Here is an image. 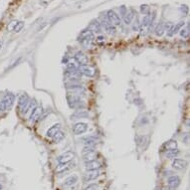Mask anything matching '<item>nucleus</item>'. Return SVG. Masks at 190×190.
I'll use <instances>...</instances> for the list:
<instances>
[{
	"instance_id": "393cba45",
	"label": "nucleus",
	"mask_w": 190,
	"mask_h": 190,
	"mask_svg": "<svg viewBox=\"0 0 190 190\" xmlns=\"http://www.w3.org/2000/svg\"><path fill=\"white\" fill-rule=\"evenodd\" d=\"M64 137H65V134L63 132H61V130H59V132L52 137V140L55 143H58V142H60L61 140H63Z\"/></svg>"
},
{
	"instance_id": "ea45409f",
	"label": "nucleus",
	"mask_w": 190,
	"mask_h": 190,
	"mask_svg": "<svg viewBox=\"0 0 190 190\" xmlns=\"http://www.w3.org/2000/svg\"><path fill=\"white\" fill-rule=\"evenodd\" d=\"M0 49H1V45H0Z\"/></svg>"
},
{
	"instance_id": "c756f323",
	"label": "nucleus",
	"mask_w": 190,
	"mask_h": 190,
	"mask_svg": "<svg viewBox=\"0 0 190 190\" xmlns=\"http://www.w3.org/2000/svg\"><path fill=\"white\" fill-rule=\"evenodd\" d=\"M178 154H179V150H178L177 148L167 150V152H166V156L168 158H174V157H176Z\"/></svg>"
},
{
	"instance_id": "f03ea898",
	"label": "nucleus",
	"mask_w": 190,
	"mask_h": 190,
	"mask_svg": "<svg viewBox=\"0 0 190 190\" xmlns=\"http://www.w3.org/2000/svg\"><path fill=\"white\" fill-rule=\"evenodd\" d=\"M95 39L94 37V33L91 30H85L81 33L80 35V42L84 45L86 48H91L92 47V42Z\"/></svg>"
},
{
	"instance_id": "4468645a",
	"label": "nucleus",
	"mask_w": 190,
	"mask_h": 190,
	"mask_svg": "<svg viewBox=\"0 0 190 190\" xmlns=\"http://www.w3.org/2000/svg\"><path fill=\"white\" fill-rule=\"evenodd\" d=\"M186 165H187L186 161L183 159H180V158H175L173 162H172V167L176 170H182L185 168Z\"/></svg>"
},
{
	"instance_id": "9b49d317",
	"label": "nucleus",
	"mask_w": 190,
	"mask_h": 190,
	"mask_svg": "<svg viewBox=\"0 0 190 190\" xmlns=\"http://www.w3.org/2000/svg\"><path fill=\"white\" fill-rule=\"evenodd\" d=\"M79 72L81 73V75H84L89 78H92L95 76V70L89 66H81L79 69Z\"/></svg>"
},
{
	"instance_id": "cd10ccee",
	"label": "nucleus",
	"mask_w": 190,
	"mask_h": 190,
	"mask_svg": "<svg viewBox=\"0 0 190 190\" xmlns=\"http://www.w3.org/2000/svg\"><path fill=\"white\" fill-rule=\"evenodd\" d=\"M35 107H36V103H35V102H34V101L33 102H29V103H28V104H27V107H26V109L24 110V112H23V113H22V115H27V113H31Z\"/></svg>"
},
{
	"instance_id": "7ed1b4c3",
	"label": "nucleus",
	"mask_w": 190,
	"mask_h": 190,
	"mask_svg": "<svg viewBox=\"0 0 190 190\" xmlns=\"http://www.w3.org/2000/svg\"><path fill=\"white\" fill-rule=\"evenodd\" d=\"M66 89L68 91V93L73 94V95H76L78 97H81L82 95H85L86 93V90L83 86L77 84H67L66 85Z\"/></svg>"
},
{
	"instance_id": "5701e85b",
	"label": "nucleus",
	"mask_w": 190,
	"mask_h": 190,
	"mask_svg": "<svg viewBox=\"0 0 190 190\" xmlns=\"http://www.w3.org/2000/svg\"><path fill=\"white\" fill-rule=\"evenodd\" d=\"M89 117V113H88L86 110H77V113H75L74 115H72V118L73 120H77V118H88Z\"/></svg>"
},
{
	"instance_id": "2eb2a0df",
	"label": "nucleus",
	"mask_w": 190,
	"mask_h": 190,
	"mask_svg": "<svg viewBox=\"0 0 190 190\" xmlns=\"http://www.w3.org/2000/svg\"><path fill=\"white\" fill-rule=\"evenodd\" d=\"M179 184H180V178L176 176V175L170 176L168 179H167V185H168L170 188H176V187L179 186Z\"/></svg>"
},
{
	"instance_id": "1a4fd4ad",
	"label": "nucleus",
	"mask_w": 190,
	"mask_h": 190,
	"mask_svg": "<svg viewBox=\"0 0 190 190\" xmlns=\"http://www.w3.org/2000/svg\"><path fill=\"white\" fill-rule=\"evenodd\" d=\"M43 113V109L41 107H35L30 113V121L31 123H35L39 118H41V115Z\"/></svg>"
},
{
	"instance_id": "72a5a7b5",
	"label": "nucleus",
	"mask_w": 190,
	"mask_h": 190,
	"mask_svg": "<svg viewBox=\"0 0 190 190\" xmlns=\"http://www.w3.org/2000/svg\"><path fill=\"white\" fill-rule=\"evenodd\" d=\"M16 24H17V21H12L9 25H8V30H9V31L14 30V28H15Z\"/></svg>"
},
{
	"instance_id": "dca6fc26",
	"label": "nucleus",
	"mask_w": 190,
	"mask_h": 190,
	"mask_svg": "<svg viewBox=\"0 0 190 190\" xmlns=\"http://www.w3.org/2000/svg\"><path fill=\"white\" fill-rule=\"evenodd\" d=\"M99 175H100L99 169L98 170H88L87 173L85 174V180H86V181L94 180V179H96L97 177H99Z\"/></svg>"
},
{
	"instance_id": "6ab92c4d",
	"label": "nucleus",
	"mask_w": 190,
	"mask_h": 190,
	"mask_svg": "<svg viewBox=\"0 0 190 190\" xmlns=\"http://www.w3.org/2000/svg\"><path fill=\"white\" fill-rule=\"evenodd\" d=\"M101 167V163L96 159L93 161H89L86 162V168L87 170H98Z\"/></svg>"
},
{
	"instance_id": "473e14b6",
	"label": "nucleus",
	"mask_w": 190,
	"mask_h": 190,
	"mask_svg": "<svg viewBox=\"0 0 190 190\" xmlns=\"http://www.w3.org/2000/svg\"><path fill=\"white\" fill-rule=\"evenodd\" d=\"M180 36L182 37V38H184V39L188 38V37H189V30L188 29H181Z\"/></svg>"
},
{
	"instance_id": "ddd939ff",
	"label": "nucleus",
	"mask_w": 190,
	"mask_h": 190,
	"mask_svg": "<svg viewBox=\"0 0 190 190\" xmlns=\"http://www.w3.org/2000/svg\"><path fill=\"white\" fill-rule=\"evenodd\" d=\"M29 98H28L27 95H22L20 98H19V102H18V106H19V109H20V112L21 113H23L24 110L26 109L28 103H29Z\"/></svg>"
},
{
	"instance_id": "b1692460",
	"label": "nucleus",
	"mask_w": 190,
	"mask_h": 190,
	"mask_svg": "<svg viewBox=\"0 0 190 190\" xmlns=\"http://www.w3.org/2000/svg\"><path fill=\"white\" fill-rule=\"evenodd\" d=\"M163 147L166 149V151L167 150H171V149H176L177 148V142L175 140H169V141H167V142L164 143Z\"/></svg>"
},
{
	"instance_id": "f3484780",
	"label": "nucleus",
	"mask_w": 190,
	"mask_h": 190,
	"mask_svg": "<svg viewBox=\"0 0 190 190\" xmlns=\"http://www.w3.org/2000/svg\"><path fill=\"white\" fill-rule=\"evenodd\" d=\"M61 129V124H54V126H52L50 127L49 129L47 130V137H51L52 138L54 135H55L57 132H59V130Z\"/></svg>"
},
{
	"instance_id": "f704fd0d",
	"label": "nucleus",
	"mask_w": 190,
	"mask_h": 190,
	"mask_svg": "<svg viewBox=\"0 0 190 190\" xmlns=\"http://www.w3.org/2000/svg\"><path fill=\"white\" fill-rule=\"evenodd\" d=\"M76 69H77V68H76V65L74 63H69L67 65V70L71 71V70H76Z\"/></svg>"
},
{
	"instance_id": "4be33fe9",
	"label": "nucleus",
	"mask_w": 190,
	"mask_h": 190,
	"mask_svg": "<svg viewBox=\"0 0 190 190\" xmlns=\"http://www.w3.org/2000/svg\"><path fill=\"white\" fill-rule=\"evenodd\" d=\"M103 25H104V29H106L107 32L109 34H110V35H113V34L115 33V27H113V25L110 24L109 21L104 20Z\"/></svg>"
},
{
	"instance_id": "39448f33",
	"label": "nucleus",
	"mask_w": 190,
	"mask_h": 190,
	"mask_svg": "<svg viewBox=\"0 0 190 190\" xmlns=\"http://www.w3.org/2000/svg\"><path fill=\"white\" fill-rule=\"evenodd\" d=\"M75 157V154L72 151H67L64 152L63 154H61L60 156L58 157V162L60 164H67L70 163L71 161L73 160V158Z\"/></svg>"
},
{
	"instance_id": "412c9836",
	"label": "nucleus",
	"mask_w": 190,
	"mask_h": 190,
	"mask_svg": "<svg viewBox=\"0 0 190 190\" xmlns=\"http://www.w3.org/2000/svg\"><path fill=\"white\" fill-rule=\"evenodd\" d=\"M89 30H91L92 32H97V33H101L102 32L101 25H100V23H99L98 21H93L92 23L90 24Z\"/></svg>"
},
{
	"instance_id": "e433bc0d",
	"label": "nucleus",
	"mask_w": 190,
	"mask_h": 190,
	"mask_svg": "<svg viewBox=\"0 0 190 190\" xmlns=\"http://www.w3.org/2000/svg\"><path fill=\"white\" fill-rule=\"evenodd\" d=\"M141 11H142V13H147L148 7H147L146 5H142V6H141Z\"/></svg>"
},
{
	"instance_id": "bb28decb",
	"label": "nucleus",
	"mask_w": 190,
	"mask_h": 190,
	"mask_svg": "<svg viewBox=\"0 0 190 190\" xmlns=\"http://www.w3.org/2000/svg\"><path fill=\"white\" fill-rule=\"evenodd\" d=\"M183 25H184V23H183V22H180V23H179V24H177L176 26L172 27L171 29H170V30L168 31V33H167V35H168L169 37L173 36L175 33H176V32H178V30H179L180 28L183 26Z\"/></svg>"
},
{
	"instance_id": "2f4dec72",
	"label": "nucleus",
	"mask_w": 190,
	"mask_h": 190,
	"mask_svg": "<svg viewBox=\"0 0 190 190\" xmlns=\"http://www.w3.org/2000/svg\"><path fill=\"white\" fill-rule=\"evenodd\" d=\"M23 27H24L23 22H17L16 26L14 28V31H15V32H20V31L23 29Z\"/></svg>"
},
{
	"instance_id": "58836bf2",
	"label": "nucleus",
	"mask_w": 190,
	"mask_h": 190,
	"mask_svg": "<svg viewBox=\"0 0 190 190\" xmlns=\"http://www.w3.org/2000/svg\"><path fill=\"white\" fill-rule=\"evenodd\" d=\"M2 188H3V187H2V185L0 184V190H2Z\"/></svg>"
},
{
	"instance_id": "9d476101",
	"label": "nucleus",
	"mask_w": 190,
	"mask_h": 190,
	"mask_svg": "<svg viewBox=\"0 0 190 190\" xmlns=\"http://www.w3.org/2000/svg\"><path fill=\"white\" fill-rule=\"evenodd\" d=\"M87 130H88V124L86 123H78V124H76L73 127L74 134H77V135L85 134Z\"/></svg>"
},
{
	"instance_id": "a211bd4d",
	"label": "nucleus",
	"mask_w": 190,
	"mask_h": 190,
	"mask_svg": "<svg viewBox=\"0 0 190 190\" xmlns=\"http://www.w3.org/2000/svg\"><path fill=\"white\" fill-rule=\"evenodd\" d=\"M96 158H97V153H96V151L94 149L84 152V159H85V161H86V162L96 160Z\"/></svg>"
},
{
	"instance_id": "c9c22d12",
	"label": "nucleus",
	"mask_w": 190,
	"mask_h": 190,
	"mask_svg": "<svg viewBox=\"0 0 190 190\" xmlns=\"http://www.w3.org/2000/svg\"><path fill=\"white\" fill-rule=\"evenodd\" d=\"M85 190H97V185H95V184H93V185H90L89 187H87Z\"/></svg>"
},
{
	"instance_id": "c85d7f7f",
	"label": "nucleus",
	"mask_w": 190,
	"mask_h": 190,
	"mask_svg": "<svg viewBox=\"0 0 190 190\" xmlns=\"http://www.w3.org/2000/svg\"><path fill=\"white\" fill-rule=\"evenodd\" d=\"M166 28H167V25H164V24L160 25L159 24L156 29H155V34H156L157 36H161L164 33V31L166 30Z\"/></svg>"
},
{
	"instance_id": "7c9ffc66",
	"label": "nucleus",
	"mask_w": 190,
	"mask_h": 190,
	"mask_svg": "<svg viewBox=\"0 0 190 190\" xmlns=\"http://www.w3.org/2000/svg\"><path fill=\"white\" fill-rule=\"evenodd\" d=\"M124 22H126V24H129L130 22H132V17H134V15H132V13H126V14H124Z\"/></svg>"
},
{
	"instance_id": "423d86ee",
	"label": "nucleus",
	"mask_w": 190,
	"mask_h": 190,
	"mask_svg": "<svg viewBox=\"0 0 190 190\" xmlns=\"http://www.w3.org/2000/svg\"><path fill=\"white\" fill-rule=\"evenodd\" d=\"M107 20H109V22L112 25H120L121 24L120 16H118L115 11L109 10L107 13Z\"/></svg>"
},
{
	"instance_id": "aec40b11",
	"label": "nucleus",
	"mask_w": 190,
	"mask_h": 190,
	"mask_svg": "<svg viewBox=\"0 0 190 190\" xmlns=\"http://www.w3.org/2000/svg\"><path fill=\"white\" fill-rule=\"evenodd\" d=\"M78 181V176L75 174L71 175V176L67 177L64 181V185L65 186H72L73 184H75Z\"/></svg>"
},
{
	"instance_id": "f257e3e1",
	"label": "nucleus",
	"mask_w": 190,
	"mask_h": 190,
	"mask_svg": "<svg viewBox=\"0 0 190 190\" xmlns=\"http://www.w3.org/2000/svg\"><path fill=\"white\" fill-rule=\"evenodd\" d=\"M67 102H68V104H69L71 109L81 110V109H84L85 107V104L81 101L80 97H78V96H76V95H73V94L68 93Z\"/></svg>"
},
{
	"instance_id": "a878e982",
	"label": "nucleus",
	"mask_w": 190,
	"mask_h": 190,
	"mask_svg": "<svg viewBox=\"0 0 190 190\" xmlns=\"http://www.w3.org/2000/svg\"><path fill=\"white\" fill-rule=\"evenodd\" d=\"M71 168V165L70 163H67V164H60L58 167L56 168V171L58 172V173H64V172H66L67 170H69Z\"/></svg>"
},
{
	"instance_id": "f8f14e48",
	"label": "nucleus",
	"mask_w": 190,
	"mask_h": 190,
	"mask_svg": "<svg viewBox=\"0 0 190 190\" xmlns=\"http://www.w3.org/2000/svg\"><path fill=\"white\" fill-rule=\"evenodd\" d=\"M150 23V16L149 14H146V16L143 18L142 23L140 24V34L141 35H145L147 30H148V26Z\"/></svg>"
},
{
	"instance_id": "6e6552de",
	"label": "nucleus",
	"mask_w": 190,
	"mask_h": 190,
	"mask_svg": "<svg viewBox=\"0 0 190 190\" xmlns=\"http://www.w3.org/2000/svg\"><path fill=\"white\" fill-rule=\"evenodd\" d=\"M81 73L79 72V69H76V70H67V72L65 73V77H66L67 80L69 81H77L79 79L81 78Z\"/></svg>"
},
{
	"instance_id": "20e7f679",
	"label": "nucleus",
	"mask_w": 190,
	"mask_h": 190,
	"mask_svg": "<svg viewBox=\"0 0 190 190\" xmlns=\"http://www.w3.org/2000/svg\"><path fill=\"white\" fill-rule=\"evenodd\" d=\"M2 101H3L4 110H10L11 107H12V106H13L14 101H15V96H14L13 94H11V93H7L6 95L3 97V99H2Z\"/></svg>"
},
{
	"instance_id": "4c0bfd02",
	"label": "nucleus",
	"mask_w": 190,
	"mask_h": 190,
	"mask_svg": "<svg viewBox=\"0 0 190 190\" xmlns=\"http://www.w3.org/2000/svg\"><path fill=\"white\" fill-rule=\"evenodd\" d=\"M2 110H4L3 101H2V99H0V112H2Z\"/></svg>"
},
{
	"instance_id": "0eeeda50",
	"label": "nucleus",
	"mask_w": 190,
	"mask_h": 190,
	"mask_svg": "<svg viewBox=\"0 0 190 190\" xmlns=\"http://www.w3.org/2000/svg\"><path fill=\"white\" fill-rule=\"evenodd\" d=\"M75 60L80 66H88V64H89V59H88L87 55H85V54L83 52H81V51H79V52L76 53Z\"/></svg>"
}]
</instances>
